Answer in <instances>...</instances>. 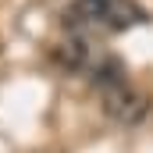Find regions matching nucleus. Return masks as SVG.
I'll return each instance as SVG.
<instances>
[{
    "mask_svg": "<svg viewBox=\"0 0 153 153\" xmlns=\"http://www.w3.org/2000/svg\"><path fill=\"white\" fill-rule=\"evenodd\" d=\"M71 22L89 25V29H132L139 22H146L143 7L135 0H75L71 4Z\"/></svg>",
    "mask_w": 153,
    "mask_h": 153,
    "instance_id": "f257e3e1",
    "label": "nucleus"
}]
</instances>
